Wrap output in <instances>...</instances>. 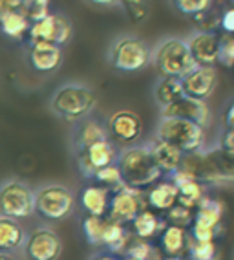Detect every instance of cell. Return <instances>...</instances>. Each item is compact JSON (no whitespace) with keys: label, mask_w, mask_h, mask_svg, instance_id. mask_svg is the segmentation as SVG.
<instances>
[{"label":"cell","mask_w":234,"mask_h":260,"mask_svg":"<svg viewBox=\"0 0 234 260\" xmlns=\"http://www.w3.org/2000/svg\"><path fill=\"white\" fill-rule=\"evenodd\" d=\"M115 163L121 171L123 181L136 189L154 185L163 176V172L158 169L152 154H150L148 145L123 147L117 154Z\"/></svg>","instance_id":"6da1fadb"},{"label":"cell","mask_w":234,"mask_h":260,"mask_svg":"<svg viewBox=\"0 0 234 260\" xmlns=\"http://www.w3.org/2000/svg\"><path fill=\"white\" fill-rule=\"evenodd\" d=\"M97 105V95L83 83H64L53 92L50 108L61 119L79 123L92 116Z\"/></svg>","instance_id":"7a4b0ae2"},{"label":"cell","mask_w":234,"mask_h":260,"mask_svg":"<svg viewBox=\"0 0 234 260\" xmlns=\"http://www.w3.org/2000/svg\"><path fill=\"white\" fill-rule=\"evenodd\" d=\"M150 62L154 64L161 77H178V79L187 77L200 66L192 57L187 41L179 37H165L163 41L158 42L152 50Z\"/></svg>","instance_id":"3957f363"},{"label":"cell","mask_w":234,"mask_h":260,"mask_svg":"<svg viewBox=\"0 0 234 260\" xmlns=\"http://www.w3.org/2000/svg\"><path fill=\"white\" fill-rule=\"evenodd\" d=\"M192 163L181 167L190 171L203 183H218V181H234V154H229L218 147L202 149L200 152L190 154Z\"/></svg>","instance_id":"277c9868"},{"label":"cell","mask_w":234,"mask_h":260,"mask_svg":"<svg viewBox=\"0 0 234 260\" xmlns=\"http://www.w3.org/2000/svg\"><path fill=\"white\" fill-rule=\"evenodd\" d=\"M154 138L172 145L183 154H196L205 145V128L179 117H160Z\"/></svg>","instance_id":"5b68a950"},{"label":"cell","mask_w":234,"mask_h":260,"mask_svg":"<svg viewBox=\"0 0 234 260\" xmlns=\"http://www.w3.org/2000/svg\"><path fill=\"white\" fill-rule=\"evenodd\" d=\"M152 50L143 39L136 35H121L112 42L108 50L110 64L119 72H139L146 64H150Z\"/></svg>","instance_id":"8992f818"},{"label":"cell","mask_w":234,"mask_h":260,"mask_svg":"<svg viewBox=\"0 0 234 260\" xmlns=\"http://www.w3.org/2000/svg\"><path fill=\"white\" fill-rule=\"evenodd\" d=\"M75 209V194L62 183H46L35 189V213L44 220L61 222Z\"/></svg>","instance_id":"52a82bcc"},{"label":"cell","mask_w":234,"mask_h":260,"mask_svg":"<svg viewBox=\"0 0 234 260\" xmlns=\"http://www.w3.org/2000/svg\"><path fill=\"white\" fill-rule=\"evenodd\" d=\"M35 214V189L26 181L10 178L0 183V216L13 220Z\"/></svg>","instance_id":"ba28073f"},{"label":"cell","mask_w":234,"mask_h":260,"mask_svg":"<svg viewBox=\"0 0 234 260\" xmlns=\"http://www.w3.org/2000/svg\"><path fill=\"white\" fill-rule=\"evenodd\" d=\"M146 205H148L146 204V192L123 183L115 190H112L110 209H108L106 218L121 223V225L132 223L141 211L146 209Z\"/></svg>","instance_id":"9c48e42d"},{"label":"cell","mask_w":234,"mask_h":260,"mask_svg":"<svg viewBox=\"0 0 234 260\" xmlns=\"http://www.w3.org/2000/svg\"><path fill=\"white\" fill-rule=\"evenodd\" d=\"M73 26L70 19L62 13H50L46 19L31 22V28L28 31L29 44H38V42H50L55 46H64L71 39Z\"/></svg>","instance_id":"30bf717a"},{"label":"cell","mask_w":234,"mask_h":260,"mask_svg":"<svg viewBox=\"0 0 234 260\" xmlns=\"http://www.w3.org/2000/svg\"><path fill=\"white\" fill-rule=\"evenodd\" d=\"M22 251L29 260H57L62 253V240L52 228L41 225L28 233Z\"/></svg>","instance_id":"8fae6325"},{"label":"cell","mask_w":234,"mask_h":260,"mask_svg":"<svg viewBox=\"0 0 234 260\" xmlns=\"http://www.w3.org/2000/svg\"><path fill=\"white\" fill-rule=\"evenodd\" d=\"M117 154L119 150L115 149V143L112 140L90 145L88 149L77 152V165H79L81 174L86 180H94V176L101 169L117 161Z\"/></svg>","instance_id":"7c38bea8"},{"label":"cell","mask_w":234,"mask_h":260,"mask_svg":"<svg viewBox=\"0 0 234 260\" xmlns=\"http://www.w3.org/2000/svg\"><path fill=\"white\" fill-rule=\"evenodd\" d=\"M106 130L113 143L132 147V145H137V141L143 136V121L136 112L117 110L108 119Z\"/></svg>","instance_id":"4fadbf2b"},{"label":"cell","mask_w":234,"mask_h":260,"mask_svg":"<svg viewBox=\"0 0 234 260\" xmlns=\"http://www.w3.org/2000/svg\"><path fill=\"white\" fill-rule=\"evenodd\" d=\"M161 117H179V119H187L196 123V125L205 128L211 123V108L207 105V101L196 98H181L179 101L172 103L169 107L160 108Z\"/></svg>","instance_id":"5bb4252c"},{"label":"cell","mask_w":234,"mask_h":260,"mask_svg":"<svg viewBox=\"0 0 234 260\" xmlns=\"http://www.w3.org/2000/svg\"><path fill=\"white\" fill-rule=\"evenodd\" d=\"M185 41L190 48L194 60L200 66H214L218 62V53H220V35L218 33L198 29V31L190 33Z\"/></svg>","instance_id":"9a60e30c"},{"label":"cell","mask_w":234,"mask_h":260,"mask_svg":"<svg viewBox=\"0 0 234 260\" xmlns=\"http://www.w3.org/2000/svg\"><path fill=\"white\" fill-rule=\"evenodd\" d=\"M170 180L174 181V185L178 187V204L183 207H198L202 204L203 198H207L205 194V185L203 181L198 180L190 171H187L185 167H181L179 171H176L174 174H170Z\"/></svg>","instance_id":"2e32d148"},{"label":"cell","mask_w":234,"mask_h":260,"mask_svg":"<svg viewBox=\"0 0 234 260\" xmlns=\"http://www.w3.org/2000/svg\"><path fill=\"white\" fill-rule=\"evenodd\" d=\"M181 81L185 95L205 101L207 98H211L216 84H218V74H216L214 66H198L196 70L190 72Z\"/></svg>","instance_id":"e0dca14e"},{"label":"cell","mask_w":234,"mask_h":260,"mask_svg":"<svg viewBox=\"0 0 234 260\" xmlns=\"http://www.w3.org/2000/svg\"><path fill=\"white\" fill-rule=\"evenodd\" d=\"M146 145H148V150L152 154V158H154L155 165H158V169L163 174L170 176V174H174L176 171L181 169L183 158H185V154L181 150H178L176 147H172L169 143H165V141L158 140V138H152Z\"/></svg>","instance_id":"ac0fdd59"},{"label":"cell","mask_w":234,"mask_h":260,"mask_svg":"<svg viewBox=\"0 0 234 260\" xmlns=\"http://www.w3.org/2000/svg\"><path fill=\"white\" fill-rule=\"evenodd\" d=\"M62 62L61 46L50 44V42H38L29 44V64L35 72L50 74L55 72Z\"/></svg>","instance_id":"d6986e66"},{"label":"cell","mask_w":234,"mask_h":260,"mask_svg":"<svg viewBox=\"0 0 234 260\" xmlns=\"http://www.w3.org/2000/svg\"><path fill=\"white\" fill-rule=\"evenodd\" d=\"M110 198H112V190L101 185H86L81 190L79 204L88 216H99V218H106L108 209H110Z\"/></svg>","instance_id":"ffe728a7"},{"label":"cell","mask_w":234,"mask_h":260,"mask_svg":"<svg viewBox=\"0 0 234 260\" xmlns=\"http://www.w3.org/2000/svg\"><path fill=\"white\" fill-rule=\"evenodd\" d=\"M106 140H110L106 126H103L97 119H92V117H86V119L79 121L73 128L75 154L88 149L90 145L99 143V141H106Z\"/></svg>","instance_id":"44dd1931"},{"label":"cell","mask_w":234,"mask_h":260,"mask_svg":"<svg viewBox=\"0 0 234 260\" xmlns=\"http://www.w3.org/2000/svg\"><path fill=\"white\" fill-rule=\"evenodd\" d=\"M161 251L167 256H178L183 258L187 255L188 246H190V233L187 229L178 228V225H167L161 233Z\"/></svg>","instance_id":"7402d4cb"},{"label":"cell","mask_w":234,"mask_h":260,"mask_svg":"<svg viewBox=\"0 0 234 260\" xmlns=\"http://www.w3.org/2000/svg\"><path fill=\"white\" fill-rule=\"evenodd\" d=\"M178 187L174 185V181L170 178L158 181L152 189L146 192V204L155 211H167L172 209L174 205L178 204Z\"/></svg>","instance_id":"603a6c76"},{"label":"cell","mask_w":234,"mask_h":260,"mask_svg":"<svg viewBox=\"0 0 234 260\" xmlns=\"http://www.w3.org/2000/svg\"><path fill=\"white\" fill-rule=\"evenodd\" d=\"M28 233L19 220L0 216V253H15L24 247Z\"/></svg>","instance_id":"cb8c5ba5"},{"label":"cell","mask_w":234,"mask_h":260,"mask_svg":"<svg viewBox=\"0 0 234 260\" xmlns=\"http://www.w3.org/2000/svg\"><path fill=\"white\" fill-rule=\"evenodd\" d=\"M132 240V233L128 231L125 225L112 220H104V229H103V244L101 246L106 251L113 253L117 256H123L125 249L128 247Z\"/></svg>","instance_id":"d4e9b609"},{"label":"cell","mask_w":234,"mask_h":260,"mask_svg":"<svg viewBox=\"0 0 234 260\" xmlns=\"http://www.w3.org/2000/svg\"><path fill=\"white\" fill-rule=\"evenodd\" d=\"M167 225H169V223L165 222L163 218H160L158 214H154L148 209H143L136 218H134V222H132V233H134L136 238L150 240V238L161 235Z\"/></svg>","instance_id":"484cf974"},{"label":"cell","mask_w":234,"mask_h":260,"mask_svg":"<svg viewBox=\"0 0 234 260\" xmlns=\"http://www.w3.org/2000/svg\"><path fill=\"white\" fill-rule=\"evenodd\" d=\"M221 218H223V204L211 198V196L203 198L202 204L196 207V213H194V223L196 225L218 229V231H220Z\"/></svg>","instance_id":"4316f807"},{"label":"cell","mask_w":234,"mask_h":260,"mask_svg":"<svg viewBox=\"0 0 234 260\" xmlns=\"http://www.w3.org/2000/svg\"><path fill=\"white\" fill-rule=\"evenodd\" d=\"M185 98V88L183 81L178 77H160L154 84V99L160 105V108H165Z\"/></svg>","instance_id":"83f0119b"},{"label":"cell","mask_w":234,"mask_h":260,"mask_svg":"<svg viewBox=\"0 0 234 260\" xmlns=\"http://www.w3.org/2000/svg\"><path fill=\"white\" fill-rule=\"evenodd\" d=\"M31 22L17 10H6L0 13V33L8 39L19 41L24 35H28Z\"/></svg>","instance_id":"f1b7e54d"},{"label":"cell","mask_w":234,"mask_h":260,"mask_svg":"<svg viewBox=\"0 0 234 260\" xmlns=\"http://www.w3.org/2000/svg\"><path fill=\"white\" fill-rule=\"evenodd\" d=\"M123 260H163V251L152 246L148 240L132 237L130 244L121 256Z\"/></svg>","instance_id":"f546056e"},{"label":"cell","mask_w":234,"mask_h":260,"mask_svg":"<svg viewBox=\"0 0 234 260\" xmlns=\"http://www.w3.org/2000/svg\"><path fill=\"white\" fill-rule=\"evenodd\" d=\"M104 220L99 216H88L86 214L83 220V235H85L86 242L90 246H101L103 244V229H104Z\"/></svg>","instance_id":"4dcf8cb0"},{"label":"cell","mask_w":234,"mask_h":260,"mask_svg":"<svg viewBox=\"0 0 234 260\" xmlns=\"http://www.w3.org/2000/svg\"><path fill=\"white\" fill-rule=\"evenodd\" d=\"M187 256H188V260H220V251H218L216 242L190 240Z\"/></svg>","instance_id":"1f68e13d"},{"label":"cell","mask_w":234,"mask_h":260,"mask_svg":"<svg viewBox=\"0 0 234 260\" xmlns=\"http://www.w3.org/2000/svg\"><path fill=\"white\" fill-rule=\"evenodd\" d=\"M50 2L52 0H24L19 11L29 22H37L50 15Z\"/></svg>","instance_id":"d6a6232c"},{"label":"cell","mask_w":234,"mask_h":260,"mask_svg":"<svg viewBox=\"0 0 234 260\" xmlns=\"http://www.w3.org/2000/svg\"><path fill=\"white\" fill-rule=\"evenodd\" d=\"M212 0H170V6L174 10L179 11L181 15L188 17H198V15L205 13L211 8Z\"/></svg>","instance_id":"836d02e7"},{"label":"cell","mask_w":234,"mask_h":260,"mask_svg":"<svg viewBox=\"0 0 234 260\" xmlns=\"http://www.w3.org/2000/svg\"><path fill=\"white\" fill-rule=\"evenodd\" d=\"M94 180L97 181V185L106 187V189H110V190H115L117 187L125 183V181H123V176H121V171H119V167H117V163L101 169V171L94 176Z\"/></svg>","instance_id":"e575fe53"},{"label":"cell","mask_w":234,"mask_h":260,"mask_svg":"<svg viewBox=\"0 0 234 260\" xmlns=\"http://www.w3.org/2000/svg\"><path fill=\"white\" fill-rule=\"evenodd\" d=\"M165 222L169 223V225H178V228H192V223H194V213L192 209L188 207H183V205L176 204L172 209L167 211V218Z\"/></svg>","instance_id":"d590c367"},{"label":"cell","mask_w":234,"mask_h":260,"mask_svg":"<svg viewBox=\"0 0 234 260\" xmlns=\"http://www.w3.org/2000/svg\"><path fill=\"white\" fill-rule=\"evenodd\" d=\"M119 6L128 15V19L134 22H141L148 15V2L146 0H119Z\"/></svg>","instance_id":"8d00e7d4"},{"label":"cell","mask_w":234,"mask_h":260,"mask_svg":"<svg viewBox=\"0 0 234 260\" xmlns=\"http://www.w3.org/2000/svg\"><path fill=\"white\" fill-rule=\"evenodd\" d=\"M218 62L225 68L234 66V35H223L220 37V53H218Z\"/></svg>","instance_id":"74e56055"},{"label":"cell","mask_w":234,"mask_h":260,"mask_svg":"<svg viewBox=\"0 0 234 260\" xmlns=\"http://www.w3.org/2000/svg\"><path fill=\"white\" fill-rule=\"evenodd\" d=\"M188 233H190V238L194 242H214L216 237L220 235L218 229L203 228V225H196V223H192V228Z\"/></svg>","instance_id":"f35d334b"},{"label":"cell","mask_w":234,"mask_h":260,"mask_svg":"<svg viewBox=\"0 0 234 260\" xmlns=\"http://www.w3.org/2000/svg\"><path fill=\"white\" fill-rule=\"evenodd\" d=\"M220 26L227 35H234V6L225 10L220 17Z\"/></svg>","instance_id":"ab89813d"},{"label":"cell","mask_w":234,"mask_h":260,"mask_svg":"<svg viewBox=\"0 0 234 260\" xmlns=\"http://www.w3.org/2000/svg\"><path fill=\"white\" fill-rule=\"evenodd\" d=\"M220 147L223 150H227L229 154H234V130L232 128H227L221 136V141H220Z\"/></svg>","instance_id":"60d3db41"},{"label":"cell","mask_w":234,"mask_h":260,"mask_svg":"<svg viewBox=\"0 0 234 260\" xmlns=\"http://www.w3.org/2000/svg\"><path fill=\"white\" fill-rule=\"evenodd\" d=\"M90 260H123V258L121 256L113 255V253H110V251H97V253L92 255Z\"/></svg>","instance_id":"b9f144b4"},{"label":"cell","mask_w":234,"mask_h":260,"mask_svg":"<svg viewBox=\"0 0 234 260\" xmlns=\"http://www.w3.org/2000/svg\"><path fill=\"white\" fill-rule=\"evenodd\" d=\"M225 125H227V128L234 130V103H230L227 112H225Z\"/></svg>","instance_id":"7bdbcfd3"},{"label":"cell","mask_w":234,"mask_h":260,"mask_svg":"<svg viewBox=\"0 0 234 260\" xmlns=\"http://www.w3.org/2000/svg\"><path fill=\"white\" fill-rule=\"evenodd\" d=\"M6 2V10H20V6H22L24 0H4Z\"/></svg>","instance_id":"ee69618b"},{"label":"cell","mask_w":234,"mask_h":260,"mask_svg":"<svg viewBox=\"0 0 234 260\" xmlns=\"http://www.w3.org/2000/svg\"><path fill=\"white\" fill-rule=\"evenodd\" d=\"M88 2L95 6H119V0H88Z\"/></svg>","instance_id":"f6af8a7d"},{"label":"cell","mask_w":234,"mask_h":260,"mask_svg":"<svg viewBox=\"0 0 234 260\" xmlns=\"http://www.w3.org/2000/svg\"><path fill=\"white\" fill-rule=\"evenodd\" d=\"M0 260H17L13 253H0Z\"/></svg>","instance_id":"bcb514c9"},{"label":"cell","mask_w":234,"mask_h":260,"mask_svg":"<svg viewBox=\"0 0 234 260\" xmlns=\"http://www.w3.org/2000/svg\"><path fill=\"white\" fill-rule=\"evenodd\" d=\"M2 11H6V2H4V0H0V13H2Z\"/></svg>","instance_id":"7dc6e473"},{"label":"cell","mask_w":234,"mask_h":260,"mask_svg":"<svg viewBox=\"0 0 234 260\" xmlns=\"http://www.w3.org/2000/svg\"><path fill=\"white\" fill-rule=\"evenodd\" d=\"M163 260H183V258H178V256H165Z\"/></svg>","instance_id":"c3c4849f"},{"label":"cell","mask_w":234,"mask_h":260,"mask_svg":"<svg viewBox=\"0 0 234 260\" xmlns=\"http://www.w3.org/2000/svg\"><path fill=\"white\" fill-rule=\"evenodd\" d=\"M232 2H234V0H232Z\"/></svg>","instance_id":"681fc988"}]
</instances>
